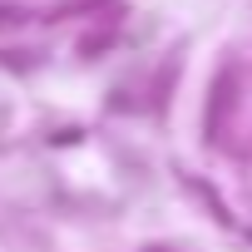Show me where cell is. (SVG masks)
Here are the masks:
<instances>
[{
  "mask_svg": "<svg viewBox=\"0 0 252 252\" xmlns=\"http://www.w3.org/2000/svg\"><path fill=\"white\" fill-rule=\"evenodd\" d=\"M227 104H232V69H222L218 84H213V99H208V139L222 134V114H227Z\"/></svg>",
  "mask_w": 252,
  "mask_h": 252,
  "instance_id": "obj_1",
  "label": "cell"
},
{
  "mask_svg": "<svg viewBox=\"0 0 252 252\" xmlns=\"http://www.w3.org/2000/svg\"><path fill=\"white\" fill-rule=\"evenodd\" d=\"M15 20H25L20 10H0V25H15Z\"/></svg>",
  "mask_w": 252,
  "mask_h": 252,
  "instance_id": "obj_2",
  "label": "cell"
}]
</instances>
